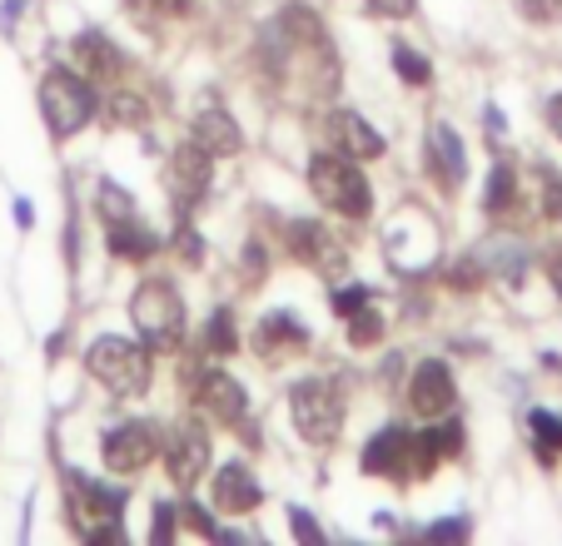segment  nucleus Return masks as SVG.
Masks as SVG:
<instances>
[{
	"label": "nucleus",
	"mask_w": 562,
	"mask_h": 546,
	"mask_svg": "<svg viewBox=\"0 0 562 546\" xmlns=\"http://www.w3.org/2000/svg\"><path fill=\"white\" fill-rule=\"evenodd\" d=\"M210 190V149L194 139V145H180L170 155V200L180 214H190L194 204Z\"/></svg>",
	"instance_id": "nucleus-7"
},
{
	"label": "nucleus",
	"mask_w": 562,
	"mask_h": 546,
	"mask_svg": "<svg viewBox=\"0 0 562 546\" xmlns=\"http://www.w3.org/2000/svg\"><path fill=\"white\" fill-rule=\"evenodd\" d=\"M184 522H190V532H204V536L214 532V526H210V516H200V512H194V507H184Z\"/></svg>",
	"instance_id": "nucleus-32"
},
{
	"label": "nucleus",
	"mask_w": 562,
	"mask_h": 546,
	"mask_svg": "<svg viewBox=\"0 0 562 546\" xmlns=\"http://www.w3.org/2000/svg\"><path fill=\"white\" fill-rule=\"evenodd\" d=\"M308 184H314L318 204L334 209V214H344V219H363V214L373 209L369 179L339 155H314V164H308Z\"/></svg>",
	"instance_id": "nucleus-2"
},
{
	"label": "nucleus",
	"mask_w": 562,
	"mask_h": 546,
	"mask_svg": "<svg viewBox=\"0 0 562 546\" xmlns=\"http://www.w3.org/2000/svg\"><path fill=\"white\" fill-rule=\"evenodd\" d=\"M463 532H468L463 522H448V526L438 522V526H434V536H438V542H443V536H448V542H458V536H463Z\"/></svg>",
	"instance_id": "nucleus-33"
},
{
	"label": "nucleus",
	"mask_w": 562,
	"mask_h": 546,
	"mask_svg": "<svg viewBox=\"0 0 562 546\" xmlns=\"http://www.w3.org/2000/svg\"><path fill=\"white\" fill-rule=\"evenodd\" d=\"M428 145H434V174L443 179L448 190H453V184H463L468 164H463V145H458L453 125H434V135H428Z\"/></svg>",
	"instance_id": "nucleus-17"
},
{
	"label": "nucleus",
	"mask_w": 562,
	"mask_h": 546,
	"mask_svg": "<svg viewBox=\"0 0 562 546\" xmlns=\"http://www.w3.org/2000/svg\"><path fill=\"white\" fill-rule=\"evenodd\" d=\"M334 139H339V149L349 159H379L383 155L379 129H369L353 110H339V115H334Z\"/></svg>",
	"instance_id": "nucleus-16"
},
{
	"label": "nucleus",
	"mask_w": 562,
	"mask_h": 546,
	"mask_svg": "<svg viewBox=\"0 0 562 546\" xmlns=\"http://www.w3.org/2000/svg\"><path fill=\"white\" fill-rule=\"evenodd\" d=\"M404 463H408V432L404 428L379 432V437L363 447V467H369V473H379V477H398V473H404Z\"/></svg>",
	"instance_id": "nucleus-15"
},
{
	"label": "nucleus",
	"mask_w": 562,
	"mask_h": 546,
	"mask_svg": "<svg viewBox=\"0 0 562 546\" xmlns=\"http://www.w3.org/2000/svg\"><path fill=\"white\" fill-rule=\"evenodd\" d=\"M214 507H220V512H229V516L255 512V507H259V482L249 477L245 463H224L220 467V477H214Z\"/></svg>",
	"instance_id": "nucleus-13"
},
{
	"label": "nucleus",
	"mask_w": 562,
	"mask_h": 546,
	"mask_svg": "<svg viewBox=\"0 0 562 546\" xmlns=\"http://www.w3.org/2000/svg\"><path fill=\"white\" fill-rule=\"evenodd\" d=\"M145 120H149V110H145V100H139V95H115V100H110V125L139 129Z\"/></svg>",
	"instance_id": "nucleus-21"
},
{
	"label": "nucleus",
	"mask_w": 562,
	"mask_h": 546,
	"mask_svg": "<svg viewBox=\"0 0 562 546\" xmlns=\"http://www.w3.org/2000/svg\"><path fill=\"white\" fill-rule=\"evenodd\" d=\"M110 249H115V253H130V259H149L159 243H155V234H139L135 224H120V219H115V229H110Z\"/></svg>",
	"instance_id": "nucleus-20"
},
{
	"label": "nucleus",
	"mask_w": 562,
	"mask_h": 546,
	"mask_svg": "<svg viewBox=\"0 0 562 546\" xmlns=\"http://www.w3.org/2000/svg\"><path fill=\"white\" fill-rule=\"evenodd\" d=\"M86 363L110 393H120V398H139V393L149 388V353L139 343H130V338H100V343L90 348Z\"/></svg>",
	"instance_id": "nucleus-4"
},
{
	"label": "nucleus",
	"mask_w": 562,
	"mask_h": 546,
	"mask_svg": "<svg viewBox=\"0 0 562 546\" xmlns=\"http://www.w3.org/2000/svg\"><path fill=\"white\" fill-rule=\"evenodd\" d=\"M194 402H200L204 418L224 422V428L245 422V388H239L229 373H204V378H200V393H194Z\"/></svg>",
	"instance_id": "nucleus-10"
},
{
	"label": "nucleus",
	"mask_w": 562,
	"mask_h": 546,
	"mask_svg": "<svg viewBox=\"0 0 562 546\" xmlns=\"http://www.w3.org/2000/svg\"><path fill=\"white\" fill-rule=\"evenodd\" d=\"M194 135H200V145L210 149V155H239V125L229 120V110L220 105L214 95H200V110H194Z\"/></svg>",
	"instance_id": "nucleus-11"
},
{
	"label": "nucleus",
	"mask_w": 562,
	"mask_h": 546,
	"mask_svg": "<svg viewBox=\"0 0 562 546\" xmlns=\"http://www.w3.org/2000/svg\"><path fill=\"white\" fill-rule=\"evenodd\" d=\"M294 532H299V536H304V542H318V526H314V522H308V516H304V512H294Z\"/></svg>",
	"instance_id": "nucleus-31"
},
{
	"label": "nucleus",
	"mask_w": 562,
	"mask_h": 546,
	"mask_svg": "<svg viewBox=\"0 0 562 546\" xmlns=\"http://www.w3.org/2000/svg\"><path fill=\"white\" fill-rule=\"evenodd\" d=\"M513 184H518V174H513L508 164L493 169V184H488V209H503V204L513 200Z\"/></svg>",
	"instance_id": "nucleus-26"
},
{
	"label": "nucleus",
	"mask_w": 562,
	"mask_h": 546,
	"mask_svg": "<svg viewBox=\"0 0 562 546\" xmlns=\"http://www.w3.org/2000/svg\"><path fill=\"white\" fill-rule=\"evenodd\" d=\"M41 110H45V125H50L55 139L75 135L95 115V95H90V80L75 70H50L41 84Z\"/></svg>",
	"instance_id": "nucleus-5"
},
{
	"label": "nucleus",
	"mask_w": 562,
	"mask_h": 546,
	"mask_svg": "<svg viewBox=\"0 0 562 546\" xmlns=\"http://www.w3.org/2000/svg\"><path fill=\"white\" fill-rule=\"evenodd\" d=\"M204 343L214 348V353H234L239 348V338H234V323H229V314H214V323H210V333H204Z\"/></svg>",
	"instance_id": "nucleus-24"
},
{
	"label": "nucleus",
	"mask_w": 562,
	"mask_h": 546,
	"mask_svg": "<svg viewBox=\"0 0 562 546\" xmlns=\"http://www.w3.org/2000/svg\"><path fill=\"white\" fill-rule=\"evenodd\" d=\"M369 11L373 15H393V21H398V15H414V0H369Z\"/></svg>",
	"instance_id": "nucleus-28"
},
{
	"label": "nucleus",
	"mask_w": 562,
	"mask_h": 546,
	"mask_svg": "<svg viewBox=\"0 0 562 546\" xmlns=\"http://www.w3.org/2000/svg\"><path fill=\"white\" fill-rule=\"evenodd\" d=\"M408 402H414L418 418H443V412L453 408V373H448L438 357L418 363L414 383H408Z\"/></svg>",
	"instance_id": "nucleus-9"
},
{
	"label": "nucleus",
	"mask_w": 562,
	"mask_h": 546,
	"mask_svg": "<svg viewBox=\"0 0 562 546\" xmlns=\"http://www.w3.org/2000/svg\"><path fill=\"white\" fill-rule=\"evenodd\" d=\"M532 437H538V452L542 457H552V452L562 447V418H552V412H532Z\"/></svg>",
	"instance_id": "nucleus-22"
},
{
	"label": "nucleus",
	"mask_w": 562,
	"mask_h": 546,
	"mask_svg": "<svg viewBox=\"0 0 562 546\" xmlns=\"http://www.w3.org/2000/svg\"><path fill=\"white\" fill-rule=\"evenodd\" d=\"M393 65H398V75H404L408 84H428V60L424 55H414V50L398 45V50H393Z\"/></svg>",
	"instance_id": "nucleus-25"
},
{
	"label": "nucleus",
	"mask_w": 562,
	"mask_h": 546,
	"mask_svg": "<svg viewBox=\"0 0 562 546\" xmlns=\"http://www.w3.org/2000/svg\"><path fill=\"white\" fill-rule=\"evenodd\" d=\"M130 318H135L139 338H145L155 353L180 348V338H184V304H180V294H175L165 278H149V284L135 288V298H130Z\"/></svg>",
	"instance_id": "nucleus-1"
},
{
	"label": "nucleus",
	"mask_w": 562,
	"mask_h": 546,
	"mask_svg": "<svg viewBox=\"0 0 562 546\" xmlns=\"http://www.w3.org/2000/svg\"><path fill=\"white\" fill-rule=\"evenodd\" d=\"M100 204H105L110 219H125V214H130V200L115 190V184H105V190H100Z\"/></svg>",
	"instance_id": "nucleus-27"
},
{
	"label": "nucleus",
	"mask_w": 562,
	"mask_h": 546,
	"mask_svg": "<svg viewBox=\"0 0 562 546\" xmlns=\"http://www.w3.org/2000/svg\"><path fill=\"white\" fill-rule=\"evenodd\" d=\"M170 512H165V507H159V516H155V542H170Z\"/></svg>",
	"instance_id": "nucleus-35"
},
{
	"label": "nucleus",
	"mask_w": 562,
	"mask_h": 546,
	"mask_svg": "<svg viewBox=\"0 0 562 546\" xmlns=\"http://www.w3.org/2000/svg\"><path fill=\"white\" fill-rule=\"evenodd\" d=\"M155 452H159L155 422H120V428H110V437H105V467L120 477H135L155 463Z\"/></svg>",
	"instance_id": "nucleus-6"
},
{
	"label": "nucleus",
	"mask_w": 562,
	"mask_h": 546,
	"mask_svg": "<svg viewBox=\"0 0 562 546\" xmlns=\"http://www.w3.org/2000/svg\"><path fill=\"white\" fill-rule=\"evenodd\" d=\"M528 15L548 21V15H562V0H528Z\"/></svg>",
	"instance_id": "nucleus-30"
},
{
	"label": "nucleus",
	"mask_w": 562,
	"mask_h": 546,
	"mask_svg": "<svg viewBox=\"0 0 562 546\" xmlns=\"http://www.w3.org/2000/svg\"><path fill=\"white\" fill-rule=\"evenodd\" d=\"M279 25H284V41H294V45H318L324 41V25H318V15L308 11V5H289L284 15H279Z\"/></svg>",
	"instance_id": "nucleus-19"
},
{
	"label": "nucleus",
	"mask_w": 562,
	"mask_h": 546,
	"mask_svg": "<svg viewBox=\"0 0 562 546\" xmlns=\"http://www.w3.org/2000/svg\"><path fill=\"white\" fill-rule=\"evenodd\" d=\"M289 412H294V428L304 432V442H314V447H329L344 428V398H339V388L324 383V378L294 383V393H289Z\"/></svg>",
	"instance_id": "nucleus-3"
},
{
	"label": "nucleus",
	"mask_w": 562,
	"mask_h": 546,
	"mask_svg": "<svg viewBox=\"0 0 562 546\" xmlns=\"http://www.w3.org/2000/svg\"><path fill=\"white\" fill-rule=\"evenodd\" d=\"M548 120H552V129H558V135H562V95L552 100V115H548Z\"/></svg>",
	"instance_id": "nucleus-36"
},
{
	"label": "nucleus",
	"mask_w": 562,
	"mask_h": 546,
	"mask_svg": "<svg viewBox=\"0 0 562 546\" xmlns=\"http://www.w3.org/2000/svg\"><path fill=\"white\" fill-rule=\"evenodd\" d=\"M552 284H558V288H562V263H558V269H552Z\"/></svg>",
	"instance_id": "nucleus-37"
},
{
	"label": "nucleus",
	"mask_w": 562,
	"mask_h": 546,
	"mask_svg": "<svg viewBox=\"0 0 562 546\" xmlns=\"http://www.w3.org/2000/svg\"><path fill=\"white\" fill-rule=\"evenodd\" d=\"M135 5H145V0H135Z\"/></svg>",
	"instance_id": "nucleus-38"
},
{
	"label": "nucleus",
	"mask_w": 562,
	"mask_h": 546,
	"mask_svg": "<svg viewBox=\"0 0 562 546\" xmlns=\"http://www.w3.org/2000/svg\"><path fill=\"white\" fill-rule=\"evenodd\" d=\"M75 65L86 70V80H115L120 70H125V55L115 50V45L105 41L100 31H86V35H75Z\"/></svg>",
	"instance_id": "nucleus-14"
},
{
	"label": "nucleus",
	"mask_w": 562,
	"mask_h": 546,
	"mask_svg": "<svg viewBox=\"0 0 562 546\" xmlns=\"http://www.w3.org/2000/svg\"><path fill=\"white\" fill-rule=\"evenodd\" d=\"M289 249L304 263H314L318 273H344V243L329 229H318V224H294L289 229Z\"/></svg>",
	"instance_id": "nucleus-12"
},
{
	"label": "nucleus",
	"mask_w": 562,
	"mask_h": 546,
	"mask_svg": "<svg viewBox=\"0 0 562 546\" xmlns=\"http://www.w3.org/2000/svg\"><path fill=\"white\" fill-rule=\"evenodd\" d=\"M334 304H339V314H344V318H349V314H359V308H363V304H369V288H344V294H339V298H334Z\"/></svg>",
	"instance_id": "nucleus-29"
},
{
	"label": "nucleus",
	"mask_w": 562,
	"mask_h": 546,
	"mask_svg": "<svg viewBox=\"0 0 562 546\" xmlns=\"http://www.w3.org/2000/svg\"><path fill=\"white\" fill-rule=\"evenodd\" d=\"M353 318V323H349V338H353V343H379V338H383V318L379 314H373V308H359V314H349Z\"/></svg>",
	"instance_id": "nucleus-23"
},
{
	"label": "nucleus",
	"mask_w": 562,
	"mask_h": 546,
	"mask_svg": "<svg viewBox=\"0 0 562 546\" xmlns=\"http://www.w3.org/2000/svg\"><path fill=\"white\" fill-rule=\"evenodd\" d=\"M165 457H170L175 487H194L204 477V467H210V432H204L200 422H180V428H170V437H165Z\"/></svg>",
	"instance_id": "nucleus-8"
},
{
	"label": "nucleus",
	"mask_w": 562,
	"mask_h": 546,
	"mask_svg": "<svg viewBox=\"0 0 562 546\" xmlns=\"http://www.w3.org/2000/svg\"><path fill=\"white\" fill-rule=\"evenodd\" d=\"M308 343V333L294 323V318H284V314H274V318H265V328L255 333V348L265 357H274V353H294V348H304Z\"/></svg>",
	"instance_id": "nucleus-18"
},
{
	"label": "nucleus",
	"mask_w": 562,
	"mask_h": 546,
	"mask_svg": "<svg viewBox=\"0 0 562 546\" xmlns=\"http://www.w3.org/2000/svg\"><path fill=\"white\" fill-rule=\"evenodd\" d=\"M21 11H25V0H5V5H0V25H15Z\"/></svg>",
	"instance_id": "nucleus-34"
}]
</instances>
